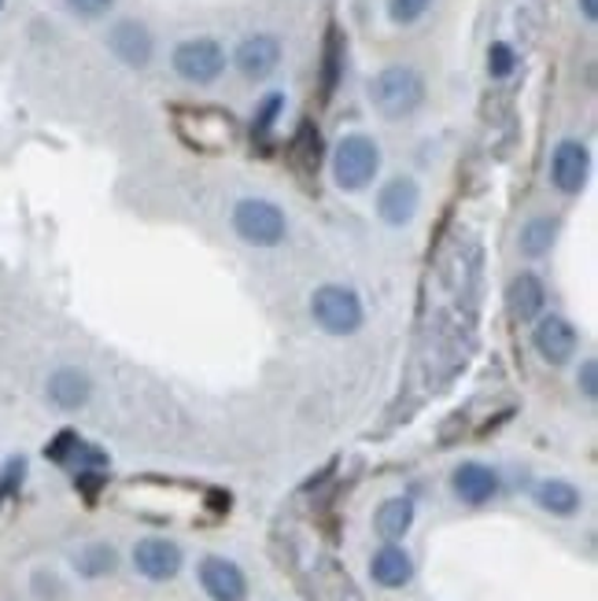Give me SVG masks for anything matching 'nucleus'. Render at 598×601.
<instances>
[{
    "mask_svg": "<svg viewBox=\"0 0 598 601\" xmlns=\"http://www.w3.org/2000/svg\"><path fill=\"white\" fill-rule=\"evenodd\" d=\"M233 229L251 248H278L289 237V218L270 200H240L233 207Z\"/></svg>",
    "mask_w": 598,
    "mask_h": 601,
    "instance_id": "4",
    "label": "nucleus"
},
{
    "mask_svg": "<svg viewBox=\"0 0 598 601\" xmlns=\"http://www.w3.org/2000/svg\"><path fill=\"white\" fill-rule=\"evenodd\" d=\"M200 587L211 601H245L248 598V580L240 572V564L229 558H203L200 561Z\"/></svg>",
    "mask_w": 598,
    "mask_h": 601,
    "instance_id": "12",
    "label": "nucleus"
},
{
    "mask_svg": "<svg viewBox=\"0 0 598 601\" xmlns=\"http://www.w3.org/2000/svg\"><path fill=\"white\" fill-rule=\"evenodd\" d=\"M170 63H175L178 78H186V82L211 86L226 71V49L215 38H189L175 49Z\"/></svg>",
    "mask_w": 598,
    "mask_h": 601,
    "instance_id": "5",
    "label": "nucleus"
},
{
    "mask_svg": "<svg viewBox=\"0 0 598 601\" xmlns=\"http://www.w3.org/2000/svg\"><path fill=\"white\" fill-rule=\"evenodd\" d=\"M310 318L329 337H355L366 321L362 299L348 284H321L310 296Z\"/></svg>",
    "mask_w": 598,
    "mask_h": 601,
    "instance_id": "2",
    "label": "nucleus"
},
{
    "mask_svg": "<svg viewBox=\"0 0 598 601\" xmlns=\"http://www.w3.org/2000/svg\"><path fill=\"white\" fill-rule=\"evenodd\" d=\"M296 152H303V170H318L321 141H318V130L310 122H303V130H299V137H296Z\"/></svg>",
    "mask_w": 598,
    "mask_h": 601,
    "instance_id": "24",
    "label": "nucleus"
},
{
    "mask_svg": "<svg viewBox=\"0 0 598 601\" xmlns=\"http://www.w3.org/2000/svg\"><path fill=\"white\" fill-rule=\"evenodd\" d=\"M370 100H373V108H377L381 119L402 122V119H410V114L421 111V103H425V78L413 71V67L392 63V67H385V71L373 74Z\"/></svg>",
    "mask_w": 598,
    "mask_h": 601,
    "instance_id": "1",
    "label": "nucleus"
},
{
    "mask_svg": "<svg viewBox=\"0 0 598 601\" xmlns=\"http://www.w3.org/2000/svg\"><path fill=\"white\" fill-rule=\"evenodd\" d=\"M211 505H215V510H229V494L226 491H211Z\"/></svg>",
    "mask_w": 598,
    "mask_h": 601,
    "instance_id": "30",
    "label": "nucleus"
},
{
    "mask_svg": "<svg viewBox=\"0 0 598 601\" xmlns=\"http://www.w3.org/2000/svg\"><path fill=\"white\" fill-rule=\"evenodd\" d=\"M4 494H8V491H4V488H0V499H4Z\"/></svg>",
    "mask_w": 598,
    "mask_h": 601,
    "instance_id": "31",
    "label": "nucleus"
},
{
    "mask_svg": "<svg viewBox=\"0 0 598 601\" xmlns=\"http://www.w3.org/2000/svg\"><path fill=\"white\" fill-rule=\"evenodd\" d=\"M536 502H539V510H547V513H555V517H572L580 510V491L572 488L569 480H544L536 488Z\"/></svg>",
    "mask_w": 598,
    "mask_h": 601,
    "instance_id": "18",
    "label": "nucleus"
},
{
    "mask_svg": "<svg viewBox=\"0 0 598 601\" xmlns=\"http://www.w3.org/2000/svg\"><path fill=\"white\" fill-rule=\"evenodd\" d=\"M429 8H432V0H388V16H392V22H399V27L418 22Z\"/></svg>",
    "mask_w": 598,
    "mask_h": 601,
    "instance_id": "22",
    "label": "nucleus"
},
{
    "mask_svg": "<svg viewBox=\"0 0 598 601\" xmlns=\"http://www.w3.org/2000/svg\"><path fill=\"white\" fill-rule=\"evenodd\" d=\"M532 343H536V351H539V358H544V362L566 365L569 358L577 354L580 337H577V329H572L561 314H544V318H536Z\"/></svg>",
    "mask_w": 598,
    "mask_h": 601,
    "instance_id": "8",
    "label": "nucleus"
},
{
    "mask_svg": "<svg viewBox=\"0 0 598 601\" xmlns=\"http://www.w3.org/2000/svg\"><path fill=\"white\" fill-rule=\"evenodd\" d=\"M337 74H340V38L332 30L326 44V92H332V86H337Z\"/></svg>",
    "mask_w": 598,
    "mask_h": 601,
    "instance_id": "27",
    "label": "nucleus"
},
{
    "mask_svg": "<svg viewBox=\"0 0 598 601\" xmlns=\"http://www.w3.org/2000/svg\"><path fill=\"white\" fill-rule=\"evenodd\" d=\"M514 67H517V56H514L510 44H506V41L491 44V49H488V71H491V78H510Z\"/></svg>",
    "mask_w": 598,
    "mask_h": 601,
    "instance_id": "23",
    "label": "nucleus"
},
{
    "mask_svg": "<svg viewBox=\"0 0 598 601\" xmlns=\"http://www.w3.org/2000/svg\"><path fill=\"white\" fill-rule=\"evenodd\" d=\"M233 63H237L240 74L251 78V82H262V78H270L273 71H278L281 41L273 38V33H251V38H245L237 44Z\"/></svg>",
    "mask_w": 598,
    "mask_h": 601,
    "instance_id": "11",
    "label": "nucleus"
},
{
    "mask_svg": "<svg viewBox=\"0 0 598 601\" xmlns=\"http://www.w3.org/2000/svg\"><path fill=\"white\" fill-rule=\"evenodd\" d=\"M78 439H82V435H78L74 429H63L60 435L52 439L49 447H44V458L56 461V465H67V458H71V450L78 447Z\"/></svg>",
    "mask_w": 598,
    "mask_h": 601,
    "instance_id": "25",
    "label": "nucleus"
},
{
    "mask_svg": "<svg viewBox=\"0 0 598 601\" xmlns=\"http://www.w3.org/2000/svg\"><path fill=\"white\" fill-rule=\"evenodd\" d=\"M370 575L377 587H385V591H399V587H407L413 580V561L410 553L399 547V542H385L381 550L373 553L370 561Z\"/></svg>",
    "mask_w": 598,
    "mask_h": 601,
    "instance_id": "15",
    "label": "nucleus"
},
{
    "mask_svg": "<svg viewBox=\"0 0 598 601\" xmlns=\"http://www.w3.org/2000/svg\"><path fill=\"white\" fill-rule=\"evenodd\" d=\"M506 307H510L514 321H536L547 310V288L536 273H517L510 288H506Z\"/></svg>",
    "mask_w": 598,
    "mask_h": 601,
    "instance_id": "14",
    "label": "nucleus"
},
{
    "mask_svg": "<svg viewBox=\"0 0 598 601\" xmlns=\"http://www.w3.org/2000/svg\"><path fill=\"white\" fill-rule=\"evenodd\" d=\"M418 207H421V189H418V181L407 178V173L392 178L381 189V196H377V214H381V222L392 229L410 226L413 214H418Z\"/></svg>",
    "mask_w": 598,
    "mask_h": 601,
    "instance_id": "10",
    "label": "nucleus"
},
{
    "mask_svg": "<svg viewBox=\"0 0 598 601\" xmlns=\"http://www.w3.org/2000/svg\"><path fill=\"white\" fill-rule=\"evenodd\" d=\"M381 173V148L373 137L366 133H348L332 152V181L343 192H362L370 189L373 178Z\"/></svg>",
    "mask_w": 598,
    "mask_h": 601,
    "instance_id": "3",
    "label": "nucleus"
},
{
    "mask_svg": "<svg viewBox=\"0 0 598 601\" xmlns=\"http://www.w3.org/2000/svg\"><path fill=\"white\" fill-rule=\"evenodd\" d=\"M114 564H119V553H114L111 542H93V547L78 550L74 558V569L86 575V580H100V575L114 572Z\"/></svg>",
    "mask_w": 598,
    "mask_h": 601,
    "instance_id": "20",
    "label": "nucleus"
},
{
    "mask_svg": "<svg viewBox=\"0 0 598 601\" xmlns=\"http://www.w3.org/2000/svg\"><path fill=\"white\" fill-rule=\"evenodd\" d=\"M555 240H558V218L539 214L521 229V251L528 259H544L555 248Z\"/></svg>",
    "mask_w": 598,
    "mask_h": 601,
    "instance_id": "19",
    "label": "nucleus"
},
{
    "mask_svg": "<svg viewBox=\"0 0 598 601\" xmlns=\"http://www.w3.org/2000/svg\"><path fill=\"white\" fill-rule=\"evenodd\" d=\"M281 111H285V92H270V97L262 100L259 111H256V122H251V137L267 141L270 130H273V122L281 119Z\"/></svg>",
    "mask_w": 598,
    "mask_h": 601,
    "instance_id": "21",
    "label": "nucleus"
},
{
    "mask_svg": "<svg viewBox=\"0 0 598 601\" xmlns=\"http://www.w3.org/2000/svg\"><path fill=\"white\" fill-rule=\"evenodd\" d=\"M133 564L137 572L144 575V580L152 583H167L175 580L181 572V547L170 539H159V535H148L133 547Z\"/></svg>",
    "mask_w": 598,
    "mask_h": 601,
    "instance_id": "9",
    "label": "nucleus"
},
{
    "mask_svg": "<svg viewBox=\"0 0 598 601\" xmlns=\"http://www.w3.org/2000/svg\"><path fill=\"white\" fill-rule=\"evenodd\" d=\"M108 49H111V56H114L119 63L133 67V71H141V67L152 63L156 41H152V33H148L144 22L119 19V22L111 27V33H108Z\"/></svg>",
    "mask_w": 598,
    "mask_h": 601,
    "instance_id": "6",
    "label": "nucleus"
},
{
    "mask_svg": "<svg viewBox=\"0 0 598 601\" xmlns=\"http://www.w3.org/2000/svg\"><path fill=\"white\" fill-rule=\"evenodd\" d=\"M451 488H455V494L462 502L485 505V502H491L499 494V477H496V469L480 465V461H462V465L455 469V477H451Z\"/></svg>",
    "mask_w": 598,
    "mask_h": 601,
    "instance_id": "13",
    "label": "nucleus"
},
{
    "mask_svg": "<svg viewBox=\"0 0 598 601\" xmlns=\"http://www.w3.org/2000/svg\"><path fill=\"white\" fill-rule=\"evenodd\" d=\"M0 8H4V0H0Z\"/></svg>",
    "mask_w": 598,
    "mask_h": 601,
    "instance_id": "32",
    "label": "nucleus"
},
{
    "mask_svg": "<svg viewBox=\"0 0 598 601\" xmlns=\"http://www.w3.org/2000/svg\"><path fill=\"white\" fill-rule=\"evenodd\" d=\"M63 4L82 19H100L114 8V0H63Z\"/></svg>",
    "mask_w": 598,
    "mask_h": 601,
    "instance_id": "26",
    "label": "nucleus"
},
{
    "mask_svg": "<svg viewBox=\"0 0 598 601\" xmlns=\"http://www.w3.org/2000/svg\"><path fill=\"white\" fill-rule=\"evenodd\" d=\"M373 528L385 542H399L413 528V499L399 494V499L381 502V510L373 517Z\"/></svg>",
    "mask_w": 598,
    "mask_h": 601,
    "instance_id": "17",
    "label": "nucleus"
},
{
    "mask_svg": "<svg viewBox=\"0 0 598 601\" xmlns=\"http://www.w3.org/2000/svg\"><path fill=\"white\" fill-rule=\"evenodd\" d=\"M577 384H580V391H584V395H588V399L598 395V365H595V358H588V362L580 365Z\"/></svg>",
    "mask_w": 598,
    "mask_h": 601,
    "instance_id": "28",
    "label": "nucleus"
},
{
    "mask_svg": "<svg viewBox=\"0 0 598 601\" xmlns=\"http://www.w3.org/2000/svg\"><path fill=\"white\" fill-rule=\"evenodd\" d=\"M588 173H591V156L588 148L580 141H561L550 156V181L561 196H580L584 184H588Z\"/></svg>",
    "mask_w": 598,
    "mask_h": 601,
    "instance_id": "7",
    "label": "nucleus"
},
{
    "mask_svg": "<svg viewBox=\"0 0 598 601\" xmlns=\"http://www.w3.org/2000/svg\"><path fill=\"white\" fill-rule=\"evenodd\" d=\"M580 11H584V19L595 22L598 19V0H580Z\"/></svg>",
    "mask_w": 598,
    "mask_h": 601,
    "instance_id": "29",
    "label": "nucleus"
},
{
    "mask_svg": "<svg viewBox=\"0 0 598 601\" xmlns=\"http://www.w3.org/2000/svg\"><path fill=\"white\" fill-rule=\"evenodd\" d=\"M89 395H93V384L82 369H56L49 377V399L60 410H82Z\"/></svg>",
    "mask_w": 598,
    "mask_h": 601,
    "instance_id": "16",
    "label": "nucleus"
}]
</instances>
